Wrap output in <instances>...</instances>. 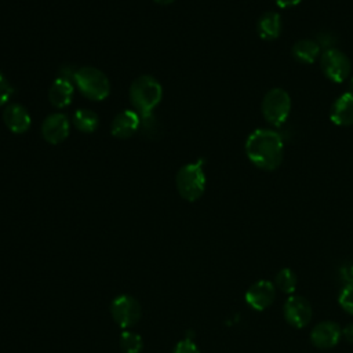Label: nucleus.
I'll return each instance as SVG.
<instances>
[{
	"instance_id": "7c9ffc66",
	"label": "nucleus",
	"mask_w": 353,
	"mask_h": 353,
	"mask_svg": "<svg viewBox=\"0 0 353 353\" xmlns=\"http://www.w3.org/2000/svg\"><path fill=\"white\" fill-rule=\"evenodd\" d=\"M349 92H352L353 94V79L350 80V83H349Z\"/></svg>"
},
{
	"instance_id": "7ed1b4c3",
	"label": "nucleus",
	"mask_w": 353,
	"mask_h": 353,
	"mask_svg": "<svg viewBox=\"0 0 353 353\" xmlns=\"http://www.w3.org/2000/svg\"><path fill=\"white\" fill-rule=\"evenodd\" d=\"M204 160L190 163L179 168L175 182L178 193L188 201H196L205 190V174L203 171Z\"/></svg>"
},
{
	"instance_id": "2f4dec72",
	"label": "nucleus",
	"mask_w": 353,
	"mask_h": 353,
	"mask_svg": "<svg viewBox=\"0 0 353 353\" xmlns=\"http://www.w3.org/2000/svg\"><path fill=\"white\" fill-rule=\"evenodd\" d=\"M352 270H353V265H352Z\"/></svg>"
},
{
	"instance_id": "1a4fd4ad",
	"label": "nucleus",
	"mask_w": 353,
	"mask_h": 353,
	"mask_svg": "<svg viewBox=\"0 0 353 353\" xmlns=\"http://www.w3.org/2000/svg\"><path fill=\"white\" fill-rule=\"evenodd\" d=\"M70 131V121L62 113H54L44 119L41 124L43 138L52 145L63 142Z\"/></svg>"
},
{
	"instance_id": "423d86ee",
	"label": "nucleus",
	"mask_w": 353,
	"mask_h": 353,
	"mask_svg": "<svg viewBox=\"0 0 353 353\" xmlns=\"http://www.w3.org/2000/svg\"><path fill=\"white\" fill-rule=\"evenodd\" d=\"M320 68L328 80L334 83H342L349 77L352 63L345 52L338 48H330L321 52Z\"/></svg>"
},
{
	"instance_id": "20e7f679",
	"label": "nucleus",
	"mask_w": 353,
	"mask_h": 353,
	"mask_svg": "<svg viewBox=\"0 0 353 353\" xmlns=\"http://www.w3.org/2000/svg\"><path fill=\"white\" fill-rule=\"evenodd\" d=\"M73 83L77 85L80 92L91 101H103L110 92L109 79L105 73L92 66L79 68Z\"/></svg>"
},
{
	"instance_id": "bb28decb",
	"label": "nucleus",
	"mask_w": 353,
	"mask_h": 353,
	"mask_svg": "<svg viewBox=\"0 0 353 353\" xmlns=\"http://www.w3.org/2000/svg\"><path fill=\"white\" fill-rule=\"evenodd\" d=\"M341 279L345 283V285L347 284H353V270H352V265H346L343 268H341L339 270Z\"/></svg>"
},
{
	"instance_id": "2eb2a0df",
	"label": "nucleus",
	"mask_w": 353,
	"mask_h": 353,
	"mask_svg": "<svg viewBox=\"0 0 353 353\" xmlns=\"http://www.w3.org/2000/svg\"><path fill=\"white\" fill-rule=\"evenodd\" d=\"M283 30V21L280 14L274 11L263 12L256 22V32L263 40H276Z\"/></svg>"
},
{
	"instance_id": "aec40b11",
	"label": "nucleus",
	"mask_w": 353,
	"mask_h": 353,
	"mask_svg": "<svg viewBox=\"0 0 353 353\" xmlns=\"http://www.w3.org/2000/svg\"><path fill=\"white\" fill-rule=\"evenodd\" d=\"M276 285L285 294H291L296 288V274L294 270L284 268L276 274Z\"/></svg>"
},
{
	"instance_id": "6ab92c4d",
	"label": "nucleus",
	"mask_w": 353,
	"mask_h": 353,
	"mask_svg": "<svg viewBox=\"0 0 353 353\" xmlns=\"http://www.w3.org/2000/svg\"><path fill=\"white\" fill-rule=\"evenodd\" d=\"M120 347L124 353H141L143 347V341L141 335L132 331H124L120 336Z\"/></svg>"
},
{
	"instance_id": "c756f323",
	"label": "nucleus",
	"mask_w": 353,
	"mask_h": 353,
	"mask_svg": "<svg viewBox=\"0 0 353 353\" xmlns=\"http://www.w3.org/2000/svg\"><path fill=\"white\" fill-rule=\"evenodd\" d=\"M154 3H157V4H161V6H167V4H171V3H174L175 0H153Z\"/></svg>"
},
{
	"instance_id": "4468645a",
	"label": "nucleus",
	"mask_w": 353,
	"mask_h": 353,
	"mask_svg": "<svg viewBox=\"0 0 353 353\" xmlns=\"http://www.w3.org/2000/svg\"><path fill=\"white\" fill-rule=\"evenodd\" d=\"M330 119L336 125H352L353 124V94L345 92L335 99L331 106Z\"/></svg>"
},
{
	"instance_id": "9b49d317",
	"label": "nucleus",
	"mask_w": 353,
	"mask_h": 353,
	"mask_svg": "<svg viewBox=\"0 0 353 353\" xmlns=\"http://www.w3.org/2000/svg\"><path fill=\"white\" fill-rule=\"evenodd\" d=\"M342 335L341 327L334 321H321L312 330L310 341L319 349L334 347Z\"/></svg>"
},
{
	"instance_id": "9d476101",
	"label": "nucleus",
	"mask_w": 353,
	"mask_h": 353,
	"mask_svg": "<svg viewBox=\"0 0 353 353\" xmlns=\"http://www.w3.org/2000/svg\"><path fill=\"white\" fill-rule=\"evenodd\" d=\"M276 298V288L272 281L259 280L254 283L245 292L247 303L255 310H265Z\"/></svg>"
},
{
	"instance_id": "4be33fe9",
	"label": "nucleus",
	"mask_w": 353,
	"mask_h": 353,
	"mask_svg": "<svg viewBox=\"0 0 353 353\" xmlns=\"http://www.w3.org/2000/svg\"><path fill=\"white\" fill-rule=\"evenodd\" d=\"M338 301L346 313L353 314V284H347L342 288Z\"/></svg>"
},
{
	"instance_id": "6e6552de",
	"label": "nucleus",
	"mask_w": 353,
	"mask_h": 353,
	"mask_svg": "<svg viewBox=\"0 0 353 353\" xmlns=\"http://www.w3.org/2000/svg\"><path fill=\"white\" fill-rule=\"evenodd\" d=\"M284 319L295 328H303L312 320V306L307 299L299 295L290 296L284 303Z\"/></svg>"
},
{
	"instance_id": "39448f33",
	"label": "nucleus",
	"mask_w": 353,
	"mask_h": 353,
	"mask_svg": "<svg viewBox=\"0 0 353 353\" xmlns=\"http://www.w3.org/2000/svg\"><path fill=\"white\" fill-rule=\"evenodd\" d=\"M263 119L273 127H281L291 112V98L283 88L269 90L261 105Z\"/></svg>"
},
{
	"instance_id": "a878e982",
	"label": "nucleus",
	"mask_w": 353,
	"mask_h": 353,
	"mask_svg": "<svg viewBox=\"0 0 353 353\" xmlns=\"http://www.w3.org/2000/svg\"><path fill=\"white\" fill-rule=\"evenodd\" d=\"M76 68L73 66H62L59 69V73H58V79H63V80H68V81H73L74 80V74H76Z\"/></svg>"
},
{
	"instance_id": "dca6fc26",
	"label": "nucleus",
	"mask_w": 353,
	"mask_h": 353,
	"mask_svg": "<svg viewBox=\"0 0 353 353\" xmlns=\"http://www.w3.org/2000/svg\"><path fill=\"white\" fill-rule=\"evenodd\" d=\"M73 92H74V88H73L72 81L57 77V80L50 87L48 99L52 106L62 109V108H66L70 105V102L73 99Z\"/></svg>"
},
{
	"instance_id": "f03ea898",
	"label": "nucleus",
	"mask_w": 353,
	"mask_h": 353,
	"mask_svg": "<svg viewBox=\"0 0 353 353\" xmlns=\"http://www.w3.org/2000/svg\"><path fill=\"white\" fill-rule=\"evenodd\" d=\"M163 98L161 84L152 76L137 77L130 87V101L139 117L153 114V110Z\"/></svg>"
},
{
	"instance_id": "f257e3e1",
	"label": "nucleus",
	"mask_w": 353,
	"mask_h": 353,
	"mask_svg": "<svg viewBox=\"0 0 353 353\" xmlns=\"http://www.w3.org/2000/svg\"><path fill=\"white\" fill-rule=\"evenodd\" d=\"M244 149L248 160L265 171L276 170L284 157L283 138L277 131L270 128H259L251 132Z\"/></svg>"
},
{
	"instance_id": "ddd939ff",
	"label": "nucleus",
	"mask_w": 353,
	"mask_h": 353,
	"mask_svg": "<svg viewBox=\"0 0 353 353\" xmlns=\"http://www.w3.org/2000/svg\"><path fill=\"white\" fill-rule=\"evenodd\" d=\"M3 121L6 127L15 134L26 132L32 124L29 112L19 103H10L6 106L3 112Z\"/></svg>"
},
{
	"instance_id": "5701e85b",
	"label": "nucleus",
	"mask_w": 353,
	"mask_h": 353,
	"mask_svg": "<svg viewBox=\"0 0 353 353\" xmlns=\"http://www.w3.org/2000/svg\"><path fill=\"white\" fill-rule=\"evenodd\" d=\"M316 41L320 46V48H323V51H325L330 48H335V44L338 43V37L335 36V33H332L330 30H321L316 34Z\"/></svg>"
},
{
	"instance_id": "b1692460",
	"label": "nucleus",
	"mask_w": 353,
	"mask_h": 353,
	"mask_svg": "<svg viewBox=\"0 0 353 353\" xmlns=\"http://www.w3.org/2000/svg\"><path fill=\"white\" fill-rule=\"evenodd\" d=\"M12 92H14V88L11 87L8 80L0 72V106L6 105L8 102Z\"/></svg>"
},
{
	"instance_id": "a211bd4d",
	"label": "nucleus",
	"mask_w": 353,
	"mask_h": 353,
	"mask_svg": "<svg viewBox=\"0 0 353 353\" xmlns=\"http://www.w3.org/2000/svg\"><path fill=\"white\" fill-rule=\"evenodd\" d=\"M73 125L81 132H94L99 125L98 114L90 109H77L72 117Z\"/></svg>"
},
{
	"instance_id": "393cba45",
	"label": "nucleus",
	"mask_w": 353,
	"mask_h": 353,
	"mask_svg": "<svg viewBox=\"0 0 353 353\" xmlns=\"http://www.w3.org/2000/svg\"><path fill=\"white\" fill-rule=\"evenodd\" d=\"M172 353H200V350L192 339H183L175 345Z\"/></svg>"
},
{
	"instance_id": "412c9836",
	"label": "nucleus",
	"mask_w": 353,
	"mask_h": 353,
	"mask_svg": "<svg viewBox=\"0 0 353 353\" xmlns=\"http://www.w3.org/2000/svg\"><path fill=\"white\" fill-rule=\"evenodd\" d=\"M160 124H159V120L156 119L154 113L153 114H149V116H143L141 117V125H139V130L141 132L148 137V138H157L159 134H160Z\"/></svg>"
},
{
	"instance_id": "cd10ccee",
	"label": "nucleus",
	"mask_w": 353,
	"mask_h": 353,
	"mask_svg": "<svg viewBox=\"0 0 353 353\" xmlns=\"http://www.w3.org/2000/svg\"><path fill=\"white\" fill-rule=\"evenodd\" d=\"M342 334H343V338H345L347 342L353 343V323L347 324V325L342 330Z\"/></svg>"
},
{
	"instance_id": "c85d7f7f",
	"label": "nucleus",
	"mask_w": 353,
	"mask_h": 353,
	"mask_svg": "<svg viewBox=\"0 0 353 353\" xmlns=\"http://www.w3.org/2000/svg\"><path fill=\"white\" fill-rule=\"evenodd\" d=\"M302 0H276L277 6L281 8H287V7H294L298 6Z\"/></svg>"
},
{
	"instance_id": "f3484780",
	"label": "nucleus",
	"mask_w": 353,
	"mask_h": 353,
	"mask_svg": "<svg viewBox=\"0 0 353 353\" xmlns=\"http://www.w3.org/2000/svg\"><path fill=\"white\" fill-rule=\"evenodd\" d=\"M320 51V46L312 39H301L295 41L291 48L292 57L301 63H313L321 55Z\"/></svg>"
},
{
	"instance_id": "f8f14e48",
	"label": "nucleus",
	"mask_w": 353,
	"mask_h": 353,
	"mask_svg": "<svg viewBox=\"0 0 353 353\" xmlns=\"http://www.w3.org/2000/svg\"><path fill=\"white\" fill-rule=\"evenodd\" d=\"M141 125V117L134 109L120 112L110 124V132L113 137L125 139L132 137Z\"/></svg>"
},
{
	"instance_id": "0eeeda50",
	"label": "nucleus",
	"mask_w": 353,
	"mask_h": 353,
	"mask_svg": "<svg viewBox=\"0 0 353 353\" xmlns=\"http://www.w3.org/2000/svg\"><path fill=\"white\" fill-rule=\"evenodd\" d=\"M110 313L113 320L121 328H130L138 323L141 317V306L131 295H119L110 305Z\"/></svg>"
}]
</instances>
